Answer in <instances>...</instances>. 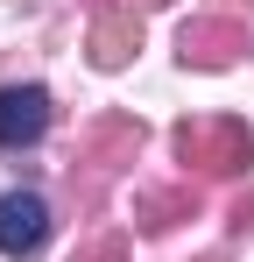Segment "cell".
Listing matches in <instances>:
<instances>
[{
    "label": "cell",
    "mask_w": 254,
    "mask_h": 262,
    "mask_svg": "<svg viewBox=\"0 0 254 262\" xmlns=\"http://www.w3.org/2000/svg\"><path fill=\"white\" fill-rule=\"evenodd\" d=\"M176 163H191L205 177H240L254 163V135H247V121H226V114L184 121L176 128Z\"/></svg>",
    "instance_id": "6da1fadb"
},
{
    "label": "cell",
    "mask_w": 254,
    "mask_h": 262,
    "mask_svg": "<svg viewBox=\"0 0 254 262\" xmlns=\"http://www.w3.org/2000/svg\"><path fill=\"white\" fill-rule=\"evenodd\" d=\"M240 50H247V21H233V14H191L176 29V57L191 71H226V64H240Z\"/></svg>",
    "instance_id": "7a4b0ae2"
},
{
    "label": "cell",
    "mask_w": 254,
    "mask_h": 262,
    "mask_svg": "<svg viewBox=\"0 0 254 262\" xmlns=\"http://www.w3.org/2000/svg\"><path fill=\"white\" fill-rule=\"evenodd\" d=\"M42 234H49V206H42L36 191H7L0 199V255H36Z\"/></svg>",
    "instance_id": "3957f363"
},
{
    "label": "cell",
    "mask_w": 254,
    "mask_h": 262,
    "mask_svg": "<svg viewBox=\"0 0 254 262\" xmlns=\"http://www.w3.org/2000/svg\"><path fill=\"white\" fill-rule=\"evenodd\" d=\"M49 128V92L42 85H7L0 92V149H29Z\"/></svg>",
    "instance_id": "277c9868"
},
{
    "label": "cell",
    "mask_w": 254,
    "mask_h": 262,
    "mask_svg": "<svg viewBox=\"0 0 254 262\" xmlns=\"http://www.w3.org/2000/svg\"><path fill=\"white\" fill-rule=\"evenodd\" d=\"M85 50H92L99 71H120V64H134V50H141V21H134V14H99Z\"/></svg>",
    "instance_id": "5b68a950"
},
{
    "label": "cell",
    "mask_w": 254,
    "mask_h": 262,
    "mask_svg": "<svg viewBox=\"0 0 254 262\" xmlns=\"http://www.w3.org/2000/svg\"><path fill=\"white\" fill-rule=\"evenodd\" d=\"M176 220H198V184H169V191H141L134 199V227L141 234H169Z\"/></svg>",
    "instance_id": "8992f818"
},
{
    "label": "cell",
    "mask_w": 254,
    "mask_h": 262,
    "mask_svg": "<svg viewBox=\"0 0 254 262\" xmlns=\"http://www.w3.org/2000/svg\"><path fill=\"white\" fill-rule=\"evenodd\" d=\"M134 149H141V121H127V114H106V121L85 128V142H78L85 163H127Z\"/></svg>",
    "instance_id": "52a82bcc"
},
{
    "label": "cell",
    "mask_w": 254,
    "mask_h": 262,
    "mask_svg": "<svg viewBox=\"0 0 254 262\" xmlns=\"http://www.w3.org/2000/svg\"><path fill=\"white\" fill-rule=\"evenodd\" d=\"M71 262H127V234H92Z\"/></svg>",
    "instance_id": "ba28073f"
},
{
    "label": "cell",
    "mask_w": 254,
    "mask_h": 262,
    "mask_svg": "<svg viewBox=\"0 0 254 262\" xmlns=\"http://www.w3.org/2000/svg\"><path fill=\"white\" fill-rule=\"evenodd\" d=\"M247 220H254V191L240 199V206H233V227H247Z\"/></svg>",
    "instance_id": "9c48e42d"
},
{
    "label": "cell",
    "mask_w": 254,
    "mask_h": 262,
    "mask_svg": "<svg viewBox=\"0 0 254 262\" xmlns=\"http://www.w3.org/2000/svg\"><path fill=\"white\" fill-rule=\"evenodd\" d=\"M141 7H169V0H141Z\"/></svg>",
    "instance_id": "30bf717a"
},
{
    "label": "cell",
    "mask_w": 254,
    "mask_h": 262,
    "mask_svg": "<svg viewBox=\"0 0 254 262\" xmlns=\"http://www.w3.org/2000/svg\"><path fill=\"white\" fill-rule=\"evenodd\" d=\"M247 7H254V0H247Z\"/></svg>",
    "instance_id": "8fae6325"
}]
</instances>
